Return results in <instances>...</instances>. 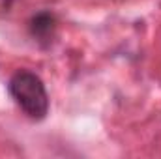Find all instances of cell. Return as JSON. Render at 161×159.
Instances as JSON below:
<instances>
[{"label": "cell", "instance_id": "1", "mask_svg": "<svg viewBox=\"0 0 161 159\" xmlns=\"http://www.w3.org/2000/svg\"><path fill=\"white\" fill-rule=\"evenodd\" d=\"M8 90L19 109L30 120L40 122L49 114V94L36 73L28 69L15 71L8 82Z\"/></svg>", "mask_w": 161, "mask_h": 159}, {"label": "cell", "instance_id": "2", "mask_svg": "<svg viewBox=\"0 0 161 159\" xmlns=\"http://www.w3.org/2000/svg\"><path fill=\"white\" fill-rule=\"evenodd\" d=\"M28 28L32 38H36L38 41H51L56 32V19L51 11H40L30 19Z\"/></svg>", "mask_w": 161, "mask_h": 159}]
</instances>
